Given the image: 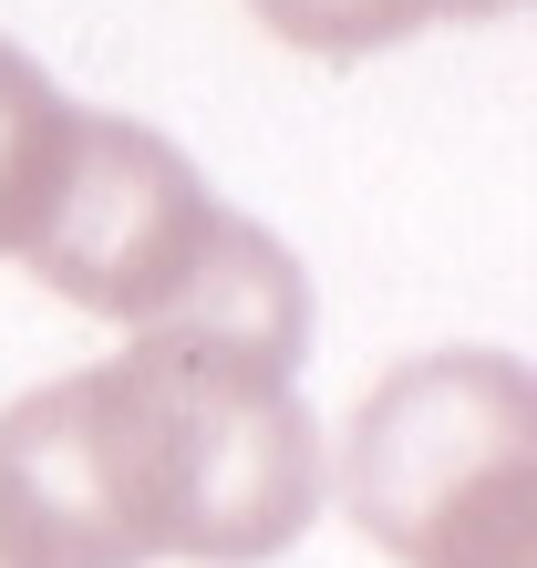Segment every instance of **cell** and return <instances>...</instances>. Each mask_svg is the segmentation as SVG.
Returning a JSON list of instances; mask_svg holds the SVG:
<instances>
[{"label":"cell","instance_id":"6da1fadb","mask_svg":"<svg viewBox=\"0 0 537 568\" xmlns=\"http://www.w3.org/2000/svg\"><path fill=\"white\" fill-rule=\"evenodd\" d=\"M311 331L165 321L0 414V527L21 568H259L321 517Z\"/></svg>","mask_w":537,"mask_h":568},{"label":"cell","instance_id":"7a4b0ae2","mask_svg":"<svg viewBox=\"0 0 537 568\" xmlns=\"http://www.w3.org/2000/svg\"><path fill=\"white\" fill-rule=\"evenodd\" d=\"M31 280L93 321H268L311 331V280L259 217L217 207L207 176L134 114H73L62 196L31 239Z\"/></svg>","mask_w":537,"mask_h":568},{"label":"cell","instance_id":"3957f363","mask_svg":"<svg viewBox=\"0 0 537 568\" xmlns=\"http://www.w3.org/2000/svg\"><path fill=\"white\" fill-rule=\"evenodd\" d=\"M342 507L403 568H537V383L517 352H424L352 404Z\"/></svg>","mask_w":537,"mask_h":568},{"label":"cell","instance_id":"277c9868","mask_svg":"<svg viewBox=\"0 0 537 568\" xmlns=\"http://www.w3.org/2000/svg\"><path fill=\"white\" fill-rule=\"evenodd\" d=\"M73 93H62L21 42H0V258H31L52 196H62V155H73Z\"/></svg>","mask_w":537,"mask_h":568},{"label":"cell","instance_id":"5b68a950","mask_svg":"<svg viewBox=\"0 0 537 568\" xmlns=\"http://www.w3.org/2000/svg\"><path fill=\"white\" fill-rule=\"evenodd\" d=\"M249 11L280 31V42L321 52V62H362V52H393L434 21H496L517 0H249Z\"/></svg>","mask_w":537,"mask_h":568},{"label":"cell","instance_id":"8992f818","mask_svg":"<svg viewBox=\"0 0 537 568\" xmlns=\"http://www.w3.org/2000/svg\"><path fill=\"white\" fill-rule=\"evenodd\" d=\"M0 568H21V548H11V527H0Z\"/></svg>","mask_w":537,"mask_h":568}]
</instances>
